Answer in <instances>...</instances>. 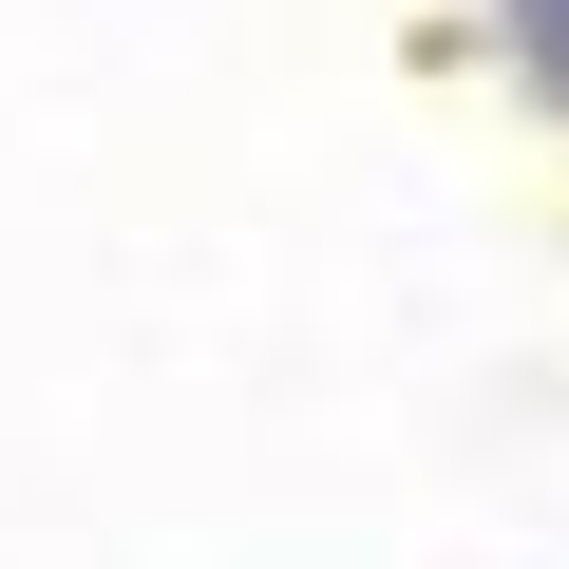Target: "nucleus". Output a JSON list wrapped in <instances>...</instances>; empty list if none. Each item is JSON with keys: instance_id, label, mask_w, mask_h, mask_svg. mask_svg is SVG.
<instances>
[{"instance_id": "1", "label": "nucleus", "mask_w": 569, "mask_h": 569, "mask_svg": "<svg viewBox=\"0 0 569 569\" xmlns=\"http://www.w3.org/2000/svg\"><path fill=\"white\" fill-rule=\"evenodd\" d=\"M531 58H550V77H569V0H531Z\"/></svg>"}]
</instances>
